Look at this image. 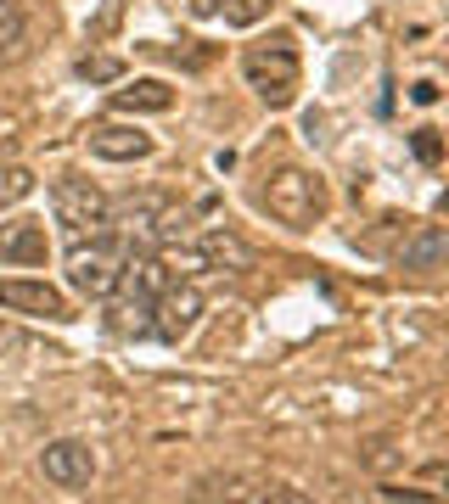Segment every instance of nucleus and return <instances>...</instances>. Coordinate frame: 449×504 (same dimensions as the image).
Here are the masks:
<instances>
[{"mask_svg": "<svg viewBox=\"0 0 449 504\" xmlns=\"http://www.w3.org/2000/svg\"><path fill=\"white\" fill-rule=\"evenodd\" d=\"M449 263V230L444 224H422L410 235V242L399 247V269H410V275H427V269Z\"/></svg>", "mask_w": 449, "mask_h": 504, "instance_id": "9d476101", "label": "nucleus"}, {"mask_svg": "<svg viewBox=\"0 0 449 504\" xmlns=\"http://www.w3.org/2000/svg\"><path fill=\"white\" fill-rule=\"evenodd\" d=\"M382 504H438V499H415L404 488H382Z\"/></svg>", "mask_w": 449, "mask_h": 504, "instance_id": "412c9836", "label": "nucleus"}, {"mask_svg": "<svg viewBox=\"0 0 449 504\" xmlns=\"http://www.w3.org/2000/svg\"><path fill=\"white\" fill-rule=\"evenodd\" d=\"M40 470H45L56 488H90V477H95V454H90L85 443H74V437H62V443H45Z\"/></svg>", "mask_w": 449, "mask_h": 504, "instance_id": "0eeeda50", "label": "nucleus"}, {"mask_svg": "<svg viewBox=\"0 0 449 504\" xmlns=\"http://www.w3.org/2000/svg\"><path fill=\"white\" fill-rule=\"evenodd\" d=\"M113 107L118 113H169L175 107V90L164 79H135V84L113 90Z\"/></svg>", "mask_w": 449, "mask_h": 504, "instance_id": "f8f14e48", "label": "nucleus"}, {"mask_svg": "<svg viewBox=\"0 0 449 504\" xmlns=\"http://www.w3.org/2000/svg\"><path fill=\"white\" fill-rule=\"evenodd\" d=\"M203 320V292L191 281H169L164 292H157L152 302V336H164V342H180V336H191Z\"/></svg>", "mask_w": 449, "mask_h": 504, "instance_id": "39448f33", "label": "nucleus"}, {"mask_svg": "<svg viewBox=\"0 0 449 504\" xmlns=\"http://www.w3.org/2000/svg\"><path fill=\"white\" fill-rule=\"evenodd\" d=\"M124 263H130V247H124L113 230H102V235H90V242H74V252H68V286L85 292V297H113Z\"/></svg>", "mask_w": 449, "mask_h": 504, "instance_id": "f257e3e1", "label": "nucleus"}, {"mask_svg": "<svg viewBox=\"0 0 449 504\" xmlns=\"http://www.w3.org/2000/svg\"><path fill=\"white\" fill-rule=\"evenodd\" d=\"M0 309L6 314H28V320H74L68 297L45 281H0Z\"/></svg>", "mask_w": 449, "mask_h": 504, "instance_id": "423d86ee", "label": "nucleus"}, {"mask_svg": "<svg viewBox=\"0 0 449 504\" xmlns=\"http://www.w3.org/2000/svg\"><path fill=\"white\" fill-rule=\"evenodd\" d=\"M197 252H203V269H236V275H242V269H253V263H259V252H253V247L242 242L236 230H224V224L203 235V242H197Z\"/></svg>", "mask_w": 449, "mask_h": 504, "instance_id": "9b49d317", "label": "nucleus"}, {"mask_svg": "<svg viewBox=\"0 0 449 504\" xmlns=\"http://www.w3.org/2000/svg\"><path fill=\"white\" fill-rule=\"evenodd\" d=\"M79 79L85 84H118L124 79V62L118 56H79Z\"/></svg>", "mask_w": 449, "mask_h": 504, "instance_id": "2eb2a0df", "label": "nucleus"}, {"mask_svg": "<svg viewBox=\"0 0 449 504\" xmlns=\"http://www.w3.org/2000/svg\"><path fill=\"white\" fill-rule=\"evenodd\" d=\"M28 191H35V174H28V168H0V208L23 202Z\"/></svg>", "mask_w": 449, "mask_h": 504, "instance_id": "dca6fc26", "label": "nucleus"}, {"mask_svg": "<svg viewBox=\"0 0 449 504\" xmlns=\"http://www.w3.org/2000/svg\"><path fill=\"white\" fill-rule=\"evenodd\" d=\"M264 17H270V0H231V6H224V23L231 28H253Z\"/></svg>", "mask_w": 449, "mask_h": 504, "instance_id": "f3484780", "label": "nucleus"}, {"mask_svg": "<svg viewBox=\"0 0 449 504\" xmlns=\"http://www.w3.org/2000/svg\"><path fill=\"white\" fill-rule=\"evenodd\" d=\"M45 252H51V242H45V224H35V219L0 224V263H17V269H28V263H45Z\"/></svg>", "mask_w": 449, "mask_h": 504, "instance_id": "1a4fd4ad", "label": "nucleus"}, {"mask_svg": "<svg viewBox=\"0 0 449 504\" xmlns=\"http://www.w3.org/2000/svg\"><path fill=\"white\" fill-rule=\"evenodd\" d=\"M17 348H23V336H17L12 325H0V364H6V359H12Z\"/></svg>", "mask_w": 449, "mask_h": 504, "instance_id": "aec40b11", "label": "nucleus"}, {"mask_svg": "<svg viewBox=\"0 0 449 504\" xmlns=\"http://www.w3.org/2000/svg\"><path fill=\"white\" fill-rule=\"evenodd\" d=\"M90 152L102 163H141L152 157V134H141L135 124H90Z\"/></svg>", "mask_w": 449, "mask_h": 504, "instance_id": "6e6552de", "label": "nucleus"}, {"mask_svg": "<svg viewBox=\"0 0 449 504\" xmlns=\"http://www.w3.org/2000/svg\"><path fill=\"white\" fill-rule=\"evenodd\" d=\"M264 208L286 230H309L326 213V185H320V174H309V168H275L270 185H264Z\"/></svg>", "mask_w": 449, "mask_h": 504, "instance_id": "f03ea898", "label": "nucleus"}, {"mask_svg": "<svg viewBox=\"0 0 449 504\" xmlns=\"http://www.w3.org/2000/svg\"><path fill=\"white\" fill-rule=\"evenodd\" d=\"M185 6H191V17H214V12H219V0H185Z\"/></svg>", "mask_w": 449, "mask_h": 504, "instance_id": "4be33fe9", "label": "nucleus"}, {"mask_svg": "<svg viewBox=\"0 0 449 504\" xmlns=\"http://www.w3.org/2000/svg\"><path fill=\"white\" fill-rule=\"evenodd\" d=\"M113 331L118 336H152V297H124L113 292Z\"/></svg>", "mask_w": 449, "mask_h": 504, "instance_id": "ddd939ff", "label": "nucleus"}, {"mask_svg": "<svg viewBox=\"0 0 449 504\" xmlns=\"http://www.w3.org/2000/svg\"><path fill=\"white\" fill-rule=\"evenodd\" d=\"M242 74L247 84L259 90L270 107H286V101L298 95V51L293 40H270V45H247L242 56Z\"/></svg>", "mask_w": 449, "mask_h": 504, "instance_id": "20e7f679", "label": "nucleus"}, {"mask_svg": "<svg viewBox=\"0 0 449 504\" xmlns=\"http://www.w3.org/2000/svg\"><path fill=\"white\" fill-rule=\"evenodd\" d=\"M28 40V23H23V6L17 0H0V62H12Z\"/></svg>", "mask_w": 449, "mask_h": 504, "instance_id": "4468645a", "label": "nucleus"}, {"mask_svg": "<svg viewBox=\"0 0 449 504\" xmlns=\"http://www.w3.org/2000/svg\"><path fill=\"white\" fill-rule=\"evenodd\" d=\"M107 208H113V196L95 180H85V174H62L51 185V213H56V224L68 235H79V242L107 230Z\"/></svg>", "mask_w": 449, "mask_h": 504, "instance_id": "7ed1b4c3", "label": "nucleus"}, {"mask_svg": "<svg viewBox=\"0 0 449 504\" xmlns=\"http://www.w3.org/2000/svg\"><path fill=\"white\" fill-rule=\"evenodd\" d=\"M259 504H314V499H309V493H298V488H270Z\"/></svg>", "mask_w": 449, "mask_h": 504, "instance_id": "6ab92c4d", "label": "nucleus"}, {"mask_svg": "<svg viewBox=\"0 0 449 504\" xmlns=\"http://www.w3.org/2000/svg\"><path fill=\"white\" fill-rule=\"evenodd\" d=\"M415 157H422V163H438V152H444V141H438V129H415Z\"/></svg>", "mask_w": 449, "mask_h": 504, "instance_id": "a211bd4d", "label": "nucleus"}]
</instances>
